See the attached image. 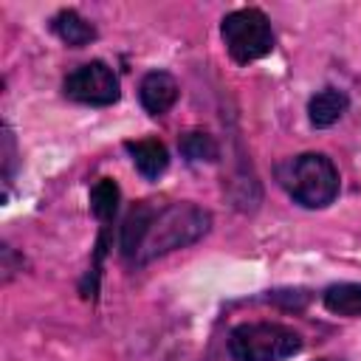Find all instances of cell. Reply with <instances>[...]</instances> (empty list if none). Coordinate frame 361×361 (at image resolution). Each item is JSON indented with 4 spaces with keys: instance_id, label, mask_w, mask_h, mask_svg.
<instances>
[{
    "instance_id": "ba28073f",
    "label": "cell",
    "mask_w": 361,
    "mask_h": 361,
    "mask_svg": "<svg viewBox=\"0 0 361 361\" xmlns=\"http://www.w3.org/2000/svg\"><path fill=\"white\" fill-rule=\"evenodd\" d=\"M347 107H350V99H347L344 90L324 87L316 96H310V102H307V118H310L313 127L324 130V127H333L347 113Z\"/></svg>"
},
{
    "instance_id": "30bf717a",
    "label": "cell",
    "mask_w": 361,
    "mask_h": 361,
    "mask_svg": "<svg viewBox=\"0 0 361 361\" xmlns=\"http://www.w3.org/2000/svg\"><path fill=\"white\" fill-rule=\"evenodd\" d=\"M322 302H324V307H327L330 313L361 319V285H358V282H338V285H330V288L322 293Z\"/></svg>"
},
{
    "instance_id": "4fadbf2b",
    "label": "cell",
    "mask_w": 361,
    "mask_h": 361,
    "mask_svg": "<svg viewBox=\"0 0 361 361\" xmlns=\"http://www.w3.org/2000/svg\"><path fill=\"white\" fill-rule=\"evenodd\" d=\"M14 164H17V152H14V135H11V130H8V127H3V178H6V183L11 180Z\"/></svg>"
},
{
    "instance_id": "7a4b0ae2",
    "label": "cell",
    "mask_w": 361,
    "mask_h": 361,
    "mask_svg": "<svg viewBox=\"0 0 361 361\" xmlns=\"http://www.w3.org/2000/svg\"><path fill=\"white\" fill-rule=\"evenodd\" d=\"M279 186L305 209H324L338 195V169L324 152H302L276 166Z\"/></svg>"
},
{
    "instance_id": "9c48e42d",
    "label": "cell",
    "mask_w": 361,
    "mask_h": 361,
    "mask_svg": "<svg viewBox=\"0 0 361 361\" xmlns=\"http://www.w3.org/2000/svg\"><path fill=\"white\" fill-rule=\"evenodd\" d=\"M51 28H54V34H56L65 45H73V48L90 45V42L96 39V28H93L82 14H76L73 8L56 11L54 20H51Z\"/></svg>"
},
{
    "instance_id": "6da1fadb",
    "label": "cell",
    "mask_w": 361,
    "mask_h": 361,
    "mask_svg": "<svg viewBox=\"0 0 361 361\" xmlns=\"http://www.w3.org/2000/svg\"><path fill=\"white\" fill-rule=\"evenodd\" d=\"M212 228V214L195 203H166L152 200L135 203L121 223V257L130 265H144L169 251L197 243Z\"/></svg>"
},
{
    "instance_id": "5b68a950",
    "label": "cell",
    "mask_w": 361,
    "mask_h": 361,
    "mask_svg": "<svg viewBox=\"0 0 361 361\" xmlns=\"http://www.w3.org/2000/svg\"><path fill=\"white\" fill-rule=\"evenodd\" d=\"M65 93L79 102V104H90V107H107L118 102V79L113 73V68L102 59L85 62L76 71H71L62 82Z\"/></svg>"
},
{
    "instance_id": "277c9868",
    "label": "cell",
    "mask_w": 361,
    "mask_h": 361,
    "mask_svg": "<svg viewBox=\"0 0 361 361\" xmlns=\"http://www.w3.org/2000/svg\"><path fill=\"white\" fill-rule=\"evenodd\" d=\"M220 34H223L226 51L240 65L262 59L274 51V31L268 17L259 8H237L226 14L220 23Z\"/></svg>"
},
{
    "instance_id": "8fae6325",
    "label": "cell",
    "mask_w": 361,
    "mask_h": 361,
    "mask_svg": "<svg viewBox=\"0 0 361 361\" xmlns=\"http://www.w3.org/2000/svg\"><path fill=\"white\" fill-rule=\"evenodd\" d=\"M118 197H121V192H118L116 180H110V178L96 180V186L90 189V212L99 217L102 231H110V223L118 212Z\"/></svg>"
},
{
    "instance_id": "52a82bcc",
    "label": "cell",
    "mask_w": 361,
    "mask_h": 361,
    "mask_svg": "<svg viewBox=\"0 0 361 361\" xmlns=\"http://www.w3.org/2000/svg\"><path fill=\"white\" fill-rule=\"evenodd\" d=\"M127 152L133 155L135 169L147 178V180H158L166 166H169V152L158 138H141V141H127L124 144Z\"/></svg>"
},
{
    "instance_id": "3957f363",
    "label": "cell",
    "mask_w": 361,
    "mask_h": 361,
    "mask_svg": "<svg viewBox=\"0 0 361 361\" xmlns=\"http://www.w3.org/2000/svg\"><path fill=\"white\" fill-rule=\"evenodd\" d=\"M302 350V336L279 322H245L228 333L234 361H282Z\"/></svg>"
},
{
    "instance_id": "8992f818",
    "label": "cell",
    "mask_w": 361,
    "mask_h": 361,
    "mask_svg": "<svg viewBox=\"0 0 361 361\" xmlns=\"http://www.w3.org/2000/svg\"><path fill=\"white\" fill-rule=\"evenodd\" d=\"M138 99H141V107L149 116H164L178 102L175 76L166 73V71H149L138 85Z\"/></svg>"
},
{
    "instance_id": "7c38bea8",
    "label": "cell",
    "mask_w": 361,
    "mask_h": 361,
    "mask_svg": "<svg viewBox=\"0 0 361 361\" xmlns=\"http://www.w3.org/2000/svg\"><path fill=\"white\" fill-rule=\"evenodd\" d=\"M178 149L186 161H217L220 149H217V141L214 135L203 133V130H189L180 135L178 141Z\"/></svg>"
}]
</instances>
